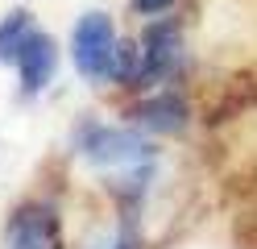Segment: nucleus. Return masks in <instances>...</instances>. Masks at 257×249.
Returning a JSON list of instances; mask_svg holds the SVG:
<instances>
[{
	"label": "nucleus",
	"mask_w": 257,
	"mask_h": 249,
	"mask_svg": "<svg viewBox=\"0 0 257 249\" xmlns=\"http://www.w3.org/2000/svg\"><path fill=\"white\" fill-rule=\"evenodd\" d=\"M75 149L95 166H146L154 162V141L146 137V129H116V125H100L87 121L75 133Z\"/></svg>",
	"instance_id": "1"
},
{
	"label": "nucleus",
	"mask_w": 257,
	"mask_h": 249,
	"mask_svg": "<svg viewBox=\"0 0 257 249\" xmlns=\"http://www.w3.org/2000/svg\"><path fill=\"white\" fill-rule=\"evenodd\" d=\"M183 66V21L179 17H150L146 33H141V66L133 88L150 92L158 83L179 75Z\"/></svg>",
	"instance_id": "2"
},
{
	"label": "nucleus",
	"mask_w": 257,
	"mask_h": 249,
	"mask_svg": "<svg viewBox=\"0 0 257 249\" xmlns=\"http://www.w3.org/2000/svg\"><path fill=\"white\" fill-rule=\"evenodd\" d=\"M116 50V29L108 13H83L71 33V62L91 83H108V62Z\"/></svg>",
	"instance_id": "3"
},
{
	"label": "nucleus",
	"mask_w": 257,
	"mask_h": 249,
	"mask_svg": "<svg viewBox=\"0 0 257 249\" xmlns=\"http://www.w3.org/2000/svg\"><path fill=\"white\" fill-rule=\"evenodd\" d=\"M5 245L9 249H62L54 208H46V204H21V208H13L9 228H5Z\"/></svg>",
	"instance_id": "4"
},
{
	"label": "nucleus",
	"mask_w": 257,
	"mask_h": 249,
	"mask_svg": "<svg viewBox=\"0 0 257 249\" xmlns=\"http://www.w3.org/2000/svg\"><path fill=\"white\" fill-rule=\"evenodd\" d=\"M137 129L146 133H158V137H174V133H183L187 121H191V104L179 96V92H150L146 100H137L133 108H128Z\"/></svg>",
	"instance_id": "5"
},
{
	"label": "nucleus",
	"mask_w": 257,
	"mask_h": 249,
	"mask_svg": "<svg viewBox=\"0 0 257 249\" xmlns=\"http://www.w3.org/2000/svg\"><path fill=\"white\" fill-rule=\"evenodd\" d=\"M58 71V46L50 33H29V42L17 54V79H21V96H38L50 88V79Z\"/></svg>",
	"instance_id": "6"
},
{
	"label": "nucleus",
	"mask_w": 257,
	"mask_h": 249,
	"mask_svg": "<svg viewBox=\"0 0 257 249\" xmlns=\"http://www.w3.org/2000/svg\"><path fill=\"white\" fill-rule=\"evenodd\" d=\"M29 33H34V17H29L25 9L9 13L5 21H0V62L17 66V54H21V46L29 42Z\"/></svg>",
	"instance_id": "7"
},
{
	"label": "nucleus",
	"mask_w": 257,
	"mask_h": 249,
	"mask_svg": "<svg viewBox=\"0 0 257 249\" xmlns=\"http://www.w3.org/2000/svg\"><path fill=\"white\" fill-rule=\"evenodd\" d=\"M137 66H141V42H120L116 38V50H112V62H108V83L133 88Z\"/></svg>",
	"instance_id": "8"
},
{
	"label": "nucleus",
	"mask_w": 257,
	"mask_h": 249,
	"mask_svg": "<svg viewBox=\"0 0 257 249\" xmlns=\"http://www.w3.org/2000/svg\"><path fill=\"white\" fill-rule=\"evenodd\" d=\"M95 249H137V237H133V228H116L104 245H95Z\"/></svg>",
	"instance_id": "9"
},
{
	"label": "nucleus",
	"mask_w": 257,
	"mask_h": 249,
	"mask_svg": "<svg viewBox=\"0 0 257 249\" xmlns=\"http://www.w3.org/2000/svg\"><path fill=\"white\" fill-rule=\"evenodd\" d=\"M133 9H137L141 17H162V13L174 9V0H133Z\"/></svg>",
	"instance_id": "10"
}]
</instances>
